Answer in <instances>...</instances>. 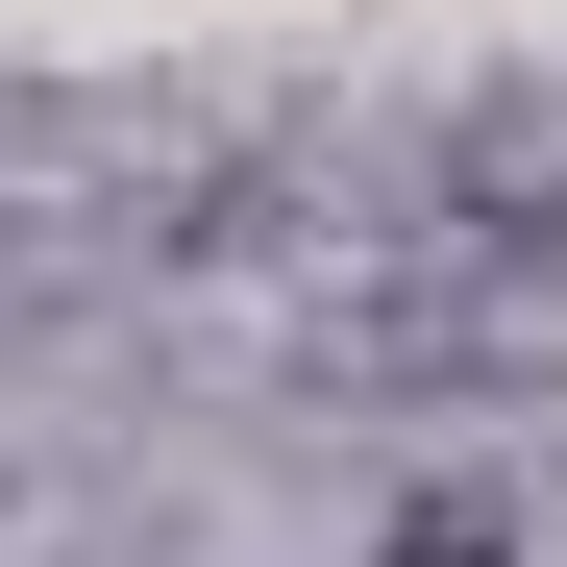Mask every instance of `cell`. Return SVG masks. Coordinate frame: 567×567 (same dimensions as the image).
I'll return each mask as SVG.
<instances>
[{
  "label": "cell",
  "instance_id": "obj_1",
  "mask_svg": "<svg viewBox=\"0 0 567 567\" xmlns=\"http://www.w3.org/2000/svg\"><path fill=\"white\" fill-rule=\"evenodd\" d=\"M370 567H518V494H395Z\"/></svg>",
  "mask_w": 567,
  "mask_h": 567
}]
</instances>
